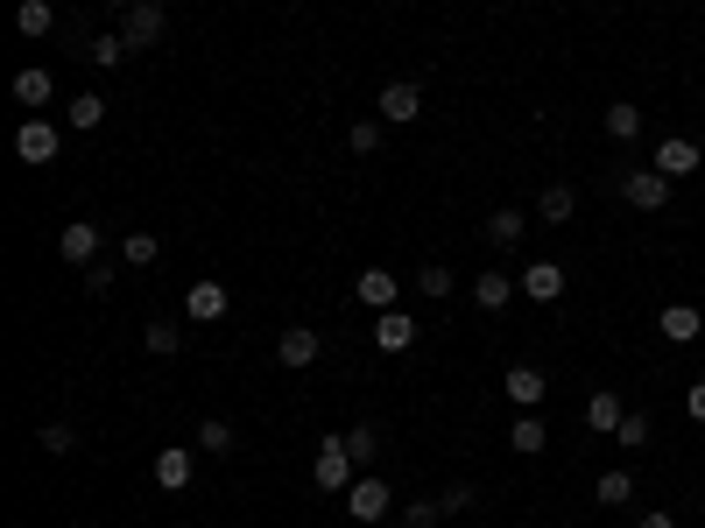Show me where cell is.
<instances>
[{
  "label": "cell",
  "mask_w": 705,
  "mask_h": 528,
  "mask_svg": "<svg viewBox=\"0 0 705 528\" xmlns=\"http://www.w3.org/2000/svg\"><path fill=\"white\" fill-rule=\"evenodd\" d=\"M311 479H318L325 493H347L353 479H360V458L347 451V437H325V444H318V458H311Z\"/></svg>",
  "instance_id": "obj_1"
},
{
  "label": "cell",
  "mask_w": 705,
  "mask_h": 528,
  "mask_svg": "<svg viewBox=\"0 0 705 528\" xmlns=\"http://www.w3.org/2000/svg\"><path fill=\"white\" fill-rule=\"evenodd\" d=\"M162 28H170L162 0H134V8H120V36H127V50H156Z\"/></svg>",
  "instance_id": "obj_2"
},
{
  "label": "cell",
  "mask_w": 705,
  "mask_h": 528,
  "mask_svg": "<svg viewBox=\"0 0 705 528\" xmlns=\"http://www.w3.org/2000/svg\"><path fill=\"white\" fill-rule=\"evenodd\" d=\"M347 515H353V521H388V515H396V493H388V479L360 472L353 487H347Z\"/></svg>",
  "instance_id": "obj_3"
},
{
  "label": "cell",
  "mask_w": 705,
  "mask_h": 528,
  "mask_svg": "<svg viewBox=\"0 0 705 528\" xmlns=\"http://www.w3.org/2000/svg\"><path fill=\"white\" fill-rule=\"evenodd\" d=\"M621 198L635 211H670V176L664 170H628L621 176Z\"/></svg>",
  "instance_id": "obj_4"
},
{
  "label": "cell",
  "mask_w": 705,
  "mask_h": 528,
  "mask_svg": "<svg viewBox=\"0 0 705 528\" xmlns=\"http://www.w3.org/2000/svg\"><path fill=\"white\" fill-rule=\"evenodd\" d=\"M14 156H22L28 170H50V162H57V127H50V120H22V134H14Z\"/></svg>",
  "instance_id": "obj_5"
},
{
  "label": "cell",
  "mask_w": 705,
  "mask_h": 528,
  "mask_svg": "<svg viewBox=\"0 0 705 528\" xmlns=\"http://www.w3.org/2000/svg\"><path fill=\"white\" fill-rule=\"evenodd\" d=\"M501 388H508V402H515V409H544V395H550V373L522 359V367H508V373H501Z\"/></svg>",
  "instance_id": "obj_6"
},
{
  "label": "cell",
  "mask_w": 705,
  "mask_h": 528,
  "mask_svg": "<svg viewBox=\"0 0 705 528\" xmlns=\"http://www.w3.org/2000/svg\"><path fill=\"white\" fill-rule=\"evenodd\" d=\"M227 310H233L227 282H191V290H184V317H191V324H219Z\"/></svg>",
  "instance_id": "obj_7"
},
{
  "label": "cell",
  "mask_w": 705,
  "mask_h": 528,
  "mask_svg": "<svg viewBox=\"0 0 705 528\" xmlns=\"http://www.w3.org/2000/svg\"><path fill=\"white\" fill-rule=\"evenodd\" d=\"M57 254H64L71 268H93L99 261V225L93 219H71L64 233H57Z\"/></svg>",
  "instance_id": "obj_8"
},
{
  "label": "cell",
  "mask_w": 705,
  "mask_h": 528,
  "mask_svg": "<svg viewBox=\"0 0 705 528\" xmlns=\"http://www.w3.org/2000/svg\"><path fill=\"white\" fill-rule=\"evenodd\" d=\"M698 142H684V134H664V148H656V162H649V170H664L670 176V184H678V176H692L698 170Z\"/></svg>",
  "instance_id": "obj_9"
},
{
  "label": "cell",
  "mask_w": 705,
  "mask_h": 528,
  "mask_svg": "<svg viewBox=\"0 0 705 528\" xmlns=\"http://www.w3.org/2000/svg\"><path fill=\"white\" fill-rule=\"evenodd\" d=\"M318 353H325L318 324H290V331H282V339H276V359H282V367H311V359H318Z\"/></svg>",
  "instance_id": "obj_10"
},
{
  "label": "cell",
  "mask_w": 705,
  "mask_h": 528,
  "mask_svg": "<svg viewBox=\"0 0 705 528\" xmlns=\"http://www.w3.org/2000/svg\"><path fill=\"white\" fill-rule=\"evenodd\" d=\"M416 113H424V93H416L410 78H388V85H381V120H396V127H410Z\"/></svg>",
  "instance_id": "obj_11"
},
{
  "label": "cell",
  "mask_w": 705,
  "mask_h": 528,
  "mask_svg": "<svg viewBox=\"0 0 705 528\" xmlns=\"http://www.w3.org/2000/svg\"><path fill=\"white\" fill-rule=\"evenodd\" d=\"M522 296H530V304H558L564 296V268L558 261H530L522 268Z\"/></svg>",
  "instance_id": "obj_12"
},
{
  "label": "cell",
  "mask_w": 705,
  "mask_h": 528,
  "mask_svg": "<svg viewBox=\"0 0 705 528\" xmlns=\"http://www.w3.org/2000/svg\"><path fill=\"white\" fill-rule=\"evenodd\" d=\"M396 290H402V282L388 275V268H360V282H353V296L367 310H396Z\"/></svg>",
  "instance_id": "obj_13"
},
{
  "label": "cell",
  "mask_w": 705,
  "mask_h": 528,
  "mask_svg": "<svg viewBox=\"0 0 705 528\" xmlns=\"http://www.w3.org/2000/svg\"><path fill=\"white\" fill-rule=\"evenodd\" d=\"M374 345H381V353H410V345H416V317H410V310H381Z\"/></svg>",
  "instance_id": "obj_14"
},
{
  "label": "cell",
  "mask_w": 705,
  "mask_h": 528,
  "mask_svg": "<svg viewBox=\"0 0 705 528\" xmlns=\"http://www.w3.org/2000/svg\"><path fill=\"white\" fill-rule=\"evenodd\" d=\"M191 472H198V465H191V451H184V444L156 451V487H162V493H184V487H191Z\"/></svg>",
  "instance_id": "obj_15"
},
{
  "label": "cell",
  "mask_w": 705,
  "mask_h": 528,
  "mask_svg": "<svg viewBox=\"0 0 705 528\" xmlns=\"http://www.w3.org/2000/svg\"><path fill=\"white\" fill-rule=\"evenodd\" d=\"M508 444H515L522 458H536V451H550V422L536 416V409H522V416H515V430H508Z\"/></svg>",
  "instance_id": "obj_16"
},
{
  "label": "cell",
  "mask_w": 705,
  "mask_h": 528,
  "mask_svg": "<svg viewBox=\"0 0 705 528\" xmlns=\"http://www.w3.org/2000/svg\"><path fill=\"white\" fill-rule=\"evenodd\" d=\"M536 219H544V225L579 219V191H572V184H544V198H536Z\"/></svg>",
  "instance_id": "obj_17"
},
{
  "label": "cell",
  "mask_w": 705,
  "mask_h": 528,
  "mask_svg": "<svg viewBox=\"0 0 705 528\" xmlns=\"http://www.w3.org/2000/svg\"><path fill=\"white\" fill-rule=\"evenodd\" d=\"M656 324H664V339H670V345H692L698 331H705V317H698L692 304H664V317H656Z\"/></svg>",
  "instance_id": "obj_18"
},
{
  "label": "cell",
  "mask_w": 705,
  "mask_h": 528,
  "mask_svg": "<svg viewBox=\"0 0 705 528\" xmlns=\"http://www.w3.org/2000/svg\"><path fill=\"white\" fill-rule=\"evenodd\" d=\"M515 290H522V282H508L501 268H479V282H473V304H479V310H501Z\"/></svg>",
  "instance_id": "obj_19"
},
{
  "label": "cell",
  "mask_w": 705,
  "mask_h": 528,
  "mask_svg": "<svg viewBox=\"0 0 705 528\" xmlns=\"http://www.w3.org/2000/svg\"><path fill=\"white\" fill-rule=\"evenodd\" d=\"M14 99H22V106H36V113H42V106L57 99V78H50V71H14Z\"/></svg>",
  "instance_id": "obj_20"
},
{
  "label": "cell",
  "mask_w": 705,
  "mask_h": 528,
  "mask_svg": "<svg viewBox=\"0 0 705 528\" xmlns=\"http://www.w3.org/2000/svg\"><path fill=\"white\" fill-rule=\"evenodd\" d=\"M642 134V106L635 99H607V142H635Z\"/></svg>",
  "instance_id": "obj_21"
},
{
  "label": "cell",
  "mask_w": 705,
  "mask_h": 528,
  "mask_svg": "<svg viewBox=\"0 0 705 528\" xmlns=\"http://www.w3.org/2000/svg\"><path fill=\"white\" fill-rule=\"evenodd\" d=\"M522 233H530V211H487V240L494 247H522Z\"/></svg>",
  "instance_id": "obj_22"
},
{
  "label": "cell",
  "mask_w": 705,
  "mask_h": 528,
  "mask_svg": "<svg viewBox=\"0 0 705 528\" xmlns=\"http://www.w3.org/2000/svg\"><path fill=\"white\" fill-rule=\"evenodd\" d=\"M621 416H628V409H621V395H613V388H599V395L586 402V422H593L599 437H613V430H621Z\"/></svg>",
  "instance_id": "obj_23"
},
{
  "label": "cell",
  "mask_w": 705,
  "mask_h": 528,
  "mask_svg": "<svg viewBox=\"0 0 705 528\" xmlns=\"http://www.w3.org/2000/svg\"><path fill=\"white\" fill-rule=\"evenodd\" d=\"M14 28H22V36H50L57 8H50V0H22V8H14Z\"/></svg>",
  "instance_id": "obj_24"
},
{
  "label": "cell",
  "mask_w": 705,
  "mask_h": 528,
  "mask_svg": "<svg viewBox=\"0 0 705 528\" xmlns=\"http://www.w3.org/2000/svg\"><path fill=\"white\" fill-rule=\"evenodd\" d=\"M64 120H71V127H78V134H93V127H99V120H107V99H99V93H85V99H71V106H64Z\"/></svg>",
  "instance_id": "obj_25"
},
{
  "label": "cell",
  "mask_w": 705,
  "mask_h": 528,
  "mask_svg": "<svg viewBox=\"0 0 705 528\" xmlns=\"http://www.w3.org/2000/svg\"><path fill=\"white\" fill-rule=\"evenodd\" d=\"M635 501V472H599V507H628Z\"/></svg>",
  "instance_id": "obj_26"
},
{
  "label": "cell",
  "mask_w": 705,
  "mask_h": 528,
  "mask_svg": "<svg viewBox=\"0 0 705 528\" xmlns=\"http://www.w3.org/2000/svg\"><path fill=\"white\" fill-rule=\"evenodd\" d=\"M649 437H656V430H649V416H642V409H628V416H621V430H613V444H621V451H642Z\"/></svg>",
  "instance_id": "obj_27"
},
{
  "label": "cell",
  "mask_w": 705,
  "mask_h": 528,
  "mask_svg": "<svg viewBox=\"0 0 705 528\" xmlns=\"http://www.w3.org/2000/svg\"><path fill=\"white\" fill-rule=\"evenodd\" d=\"M347 451H353L360 465H374V451H381V430H374V422H353V430H347Z\"/></svg>",
  "instance_id": "obj_28"
},
{
  "label": "cell",
  "mask_w": 705,
  "mask_h": 528,
  "mask_svg": "<svg viewBox=\"0 0 705 528\" xmlns=\"http://www.w3.org/2000/svg\"><path fill=\"white\" fill-rule=\"evenodd\" d=\"M142 345H148L156 359H170L177 345H184V331H177V324H148V331H142Z\"/></svg>",
  "instance_id": "obj_29"
},
{
  "label": "cell",
  "mask_w": 705,
  "mask_h": 528,
  "mask_svg": "<svg viewBox=\"0 0 705 528\" xmlns=\"http://www.w3.org/2000/svg\"><path fill=\"white\" fill-rule=\"evenodd\" d=\"M198 451H212V458H227V451H233V422H205V430H198Z\"/></svg>",
  "instance_id": "obj_30"
},
{
  "label": "cell",
  "mask_w": 705,
  "mask_h": 528,
  "mask_svg": "<svg viewBox=\"0 0 705 528\" xmlns=\"http://www.w3.org/2000/svg\"><path fill=\"white\" fill-rule=\"evenodd\" d=\"M85 57H93V64H120V57H127V36H120V28H113V36H93V42H85Z\"/></svg>",
  "instance_id": "obj_31"
},
{
  "label": "cell",
  "mask_w": 705,
  "mask_h": 528,
  "mask_svg": "<svg viewBox=\"0 0 705 528\" xmlns=\"http://www.w3.org/2000/svg\"><path fill=\"white\" fill-rule=\"evenodd\" d=\"M347 148H353V156H374V148H381V120H353Z\"/></svg>",
  "instance_id": "obj_32"
},
{
  "label": "cell",
  "mask_w": 705,
  "mask_h": 528,
  "mask_svg": "<svg viewBox=\"0 0 705 528\" xmlns=\"http://www.w3.org/2000/svg\"><path fill=\"white\" fill-rule=\"evenodd\" d=\"M416 290H424L430 304H445V296H452V268H424V275H416Z\"/></svg>",
  "instance_id": "obj_33"
},
{
  "label": "cell",
  "mask_w": 705,
  "mask_h": 528,
  "mask_svg": "<svg viewBox=\"0 0 705 528\" xmlns=\"http://www.w3.org/2000/svg\"><path fill=\"white\" fill-rule=\"evenodd\" d=\"M71 444H78V430H71V422H42V451H50V458H64Z\"/></svg>",
  "instance_id": "obj_34"
},
{
  "label": "cell",
  "mask_w": 705,
  "mask_h": 528,
  "mask_svg": "<svg viewBox=\"0 0 705 528\" xmlns=\"http://www.w3.org/2000/svg\"><path fill=\"white\" fill-rule=\"evenodd\" d=\"M120 254H127L134 268H148V261H156V233H127V240H120Z\"/></svg>",
  "instance_id": "obj_35"
},
{
  "label": "cell",
  "mask_w": 705,
  "mask_h": 528,
  "mask_svg": "<svg viewBox=\"0 0 705 528\" xmlns=\"http://www.w3.org/2000/svg\"><path fill=\"white\" fill-rule=\"evenodd\" d=\"M438 515H445L438 501H416V507H402V528H438Z\"/></svg>",
  "instance_id": "obj_36"
},
{
  "label": "cell",
  "mask_w": 705,
  "mask_h": 528,
  "mask_svg": "<svg viewBox=\"0 0 705 528\" xmlns=\"http://www.w3.org/2000/svg\"><path fill=\"white\" fill-rule=\"evenodd\" d=\"M473 501H479V493H473V487H445V493H438V507H445V515H466V507H473Z\"/></svg>",
  "instance_id": "obj_37"
},
{
  "label": "cell",
  "mask_w": 705,
  "mask_h": 528,
  "mask_svg": "<svg viewBox=\"0 0 705 528\" xmlns=\"http://www.w3.org/2000/svg\"><path fill=\"white\" fill-rule=\"evenodd\" d=\"M85 290L107 296V290H113V268H99V261H93V268H85Z\"/></svg>",
  "instance_id": "obj_38"
},
{
  "label": "cell",
  "mask_w": 705,
  "mask_h": 528,
  "mask_svg": "<svg viewBox=\"0 0 705 528\" xmlns=\"http://www.w3.org/2000/svg\"><path fill=\"white\" fill-rule=\"evenodd\" d=\"M684 409H692V422H705V381L684 388Z\"/></svg>",
  "instance_id": "obj_39"
},
{
  "label": "cell",
  "mask_w": 705,
  "mask_h": 528,
  "mask_svg": "<svg viewBox=\"0 0 705 528\" xmlns=\"http://www.w3.org/2000/svg\"><path fill=\"white\" fill-rule=\"evenodd\" d=\"M635 528H678V521H670V515H664V507H656V515H642Z\"/></svg>",
  "instance_id": "obj_40"
},
{
  "label": "cell",
  "mask_w": 705,
  "mask_h": 528,
  "mask_svg": "<svg viewBox=\"0 0 705 528\" xmlns=\"http://www.w3.org/2000/svg\"><path fill=\"white\" fill-rule=\"evenodd\" d=\"M107 8H134V0H107Z\"/></svg>",
  "instance_id": "obj_41"
}]
</instances>
